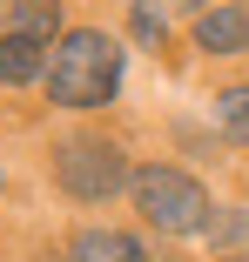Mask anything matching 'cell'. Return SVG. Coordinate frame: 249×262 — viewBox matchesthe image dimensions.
Instances as JSON below:
<instances>
[{"label": "cell", "mask_w": 249, "mask_h": 262, "mask_svg": "<svg viewBox=\"0 0 249 262\" xmlns=\"http://www.w3.org/2000/svg\"><path fill=\"white\" fill-rule=\"evenodd\" d=\"M135 208L162 235H202L209 229V195H202V182L182 175V168H141L135 175Z\"/></svg>", "instance_id": "cell-2"}, {"label": "cell", "mask_w": 249, "mask_h": 262, "mask_svg": "<svg viewBox=\"0 0 249 262\" xmlns=\"http://www.w3.org/2000/svg\"><path fill=\"white\" fill-rule=\"evenodd\" d=\"M40 68H47V40L7 34V27H0V81H34Z\"/></svg>", "instance_id": "cell-6"}, {"label": "cell", "mask_w": 249, "mask_h": 262, "mask_svg": "<svg viewBox=\"0 0 249 262\" xmlns=\"http://www.w3.org/2000/svg\"><path fill=\"white\" fill-rule=\"evenodd\" d=\"M121 88V47L108 34H68L47 61V94L61 108H101Z\"/></svg>", "instance_id": "cell-1"}, {"label": "cell", "mask_w": 249, "mask_h": 262, "mask_svg": "<svg viewBox=\"0 0 249 262\" xmlns=\"http://www.w3.org/2000/svg\"><path fill=\"white\" fill-rule=\"evenodd\" d=\"M0 20H7V34H34V40H54V27H61L54 7H7Z\"/></svg>", "instance_id": "cell-8"}, {"label": "cell", "mask_w": 249, "mask_h": 262, "mask_svg": "<svg viewBox=\"0 0 249 262\" xmlns=\"http://www.w3.org/2000/svg\"><path fill=\"white\" fill-rule=\"evenodd\" d=\"M74 262H148V255H141V242L121 235V229H81V235H74Z\"/></svg>", "instance_id": "cell-5"}, {"label": "cell", "mask_w": 249, "mask_h": 262, "mask_svg": "<svg viewBox=\"0 0 249 262\" xmlns=\"http://www.w3.org/2000/svg\"><path fill=\"white\" fill-rule=\"evenodd\" d=\"M216 121L229 141H249V88H222L216 94Z\"/></svg>", "instance_id": "cell-7"}, {"label": "cell", "mask_w": 249, "mask_h": 262, "mask_svg": "<svg viewBox=\"0 0 249 262\" xmlns=\"http://www.w3.org/2000/svg\"><path fill=\"white\" fill-rule=\"evenodd\" d=\"M195 40H202L209 54H242L249 47V14L242 7H202L195 14Z\"/></svg>", "instance_id": "cell-4"}, {"label": "cell", "mask_w": 249, "mask_h": 262, "mask_svg": "<svg viewBox=\"0 0 249 262\" xmlns=\"http://www.w3.org/2000/svg\"><path fill=\"white\" fill-rule=\"evenodd\" d=\"M54 175H61V188L81 195V202H108V195L128 182V162H121L115 141H68V148L54 155Z\"/></svg>", "instance_id": "cell-3"}, {"label": "cell", "mask_w": 249, "mask_h": 262, "mask_svg": "<svg viewBox=\"0 0 249 262\" xmlns=\"http://www.w3.org/2000/svg\"><path fill=\"white\" fill-rule=\"evenodd\" d=\"M209 235H216V242H249V208H236V215L216 208V215H209Z\"/></svg>", "instance_id": "cell-9"}, {"label": "cell", "mask_w": 249, "mask_h": 262, "mask_svg": "<svg viewBox=\"0 0 249 262\" xmlns=\"http://www.w3.org/2000/svg\"><path fill=\"white\" fill-rule=\"evenodd\" d=\"M128 27H135L141 40H162V34H169V20H162L155 7H135V14H128Z\"/></svg>", "instance_id": "cell-10"}]
</instances>
